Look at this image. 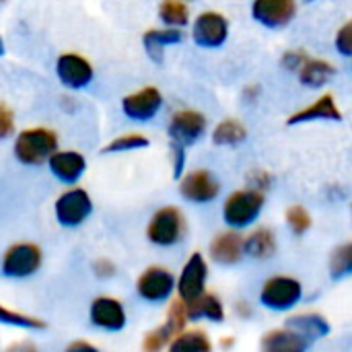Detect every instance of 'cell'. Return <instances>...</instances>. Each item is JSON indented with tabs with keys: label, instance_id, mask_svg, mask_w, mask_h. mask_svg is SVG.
Here are the masks:
<instances>
[{
	"label": "cell",
	"instance_id": "obj_1",
	"mask_svg": "<svg viewBox=\"0 0 352 352\" xmlns=\"http://www.w3.org/2000/svg\"><path fill=\"white\" fill-rule=\"evenodd\" d=\"M12 151L23 165H41L58 151V136L50 128H27L16 134Z\"/></svg>",
	"mask_w": 352,
	"mask_h": 352
},
{
	"label": "cell",
	"instance_id": "obj_2",
	"mask_svg": "<svg viewBox=\"0 0 352 352\" xmlns=\"http://www.w3.org/2000/svg\"><path fill=\"white\" fill-rule=\"evenodd\" d=\"M266 204V196L262 190L256 188H243L233 192L225 204H223V219L231 229H245L252 223L258 221V217L262 214Z\"/></svg>",
	"mask_w": 352,
	"mask_h": 352
},
{
	"label": "cell",
	"instance_id": "obj_3",
	"mask_svg": "<svg viewBox=\"0 0 352 352\" xmlns=\"http://www.w3.org/2000/svg\"><path fill=\"white\" fill-rule=\"evenodd\" d=\"M186 235V219L179 208L175 206H163L159 208L146 227V237L151 243L159 248H171L179 243Z\"/></svg>",
	"mask_w": 352,
	"mask_h": 352
},
{
	"label": "cell",
	"instance_id": "obj_4",
	"mask_svg": "<svg viewBox=\"0 0 352 352\" xmlns=\"http://www.w3.org/2000/svg\"><path fill=\"white\" fill-rule=\"evenodd\" d=\"M303 297V287L293 276H272L262 285L260 303L272 311H289Z\"/></svg>",
	"mask_w": 352,
	"mask_h": 352
},
{
	"label": "cell",
	"instance_id": "obj_5",
	"mask_svg": "<svg viewBox=\"0 0 352 352\" xmlns=\"http://www.w3.org/2000/svg\"><path fill=\"white\" fill-rule=\"evenodd\" d=\"M93 212V200L82 188H70L62 192L54 204L56 221L62 227H78Z\"/></svg>",
	"mask_w": 352,
	"mask_h": 352
},
{
	"label": "cell",
	"instance_id": "obj_6",
	"mask_svg": "<svg viewBox=\"0 0 352 352\" xmlns=\"http://www.w3.org/2000/svg\"><path fill=\"white\" fill-rule=\"evenodd\" d=\"M41 250L35 243H14L2 256V274L8 278H27L41 266Z\"/></svg>",
	"mask_w": 352,
	"mask_h": 352
},
{
	"label": "cell",
	"instance_id": "obj_7",
	"mask_svg": "<svg viewBox=\"0 0 352 352\" xmlns=\"http://www.w3.org/2000/svg\"><path fill=\"white\" fill-rule=\"evenodd\" d=\"M206 280H208V264L200 252H194L186 260V264L179 272V278L175 280L177 297L184 303L196 299L198 295H202L206 291Z\"/></svg>",
	"mask_w": 352,
	"mask_h": 352
},
{
	"label": "cell",
	"instance_id": "obj_8",
	"mask_svg": "<svg viewBox=\"0 0 352 352\" xmlns=\"http://www.w3.org/2000/svg\"><path fill=\"white\" fill-rule=\"evenodd\" d=\"M175 291V276L163 266L146 268L136 280V293L148 303H163Z\"/></svg>",
	"mask_w": 352,
	"mask_h": 352
},
{
	"label": "cell",
	"instance_id": "obj_9",
	"mask_svg": "<svg viewBox=\"0 0 352 352\" xmlns=\"http://www.w3.org/2000/svg\"><path fill=\"white\" fill-rule=\"evenodd\" d=\"M206 126H208V122H206L204 113H200L196 109H179L171 116L167 132H169L171 142L190 146L204 136Z\"/></svg>",
	"mask_w": 352,
	"mask_h": 352
},
{
	"label": "cell",
	"instance_id": "obj_10",
	"mask_svg": "<svg viewBox=\"0 0 352 352\" xmlns=\"http://www.w3.org/2000/svg\"><path fill=\"white\" fill-rule=\"evenodd\" d=\"M179 194L188 202L206 204V202L217 200V196L221 194V184L208 169H194L182 177Z\"/></svg>",
	"mask_w": 352,
	"mask_h": 352
},
{
	"label": "cell",
	"instance_id": "obj_11",
	"mask_svg": "<svg viewBox=\"0 0 352 352\" xmlns=\"http://www.w3.org/2000/svg\"><path fill=\"white\" fill-rule=\"evenodd\" d=\"M229 37V21L225 14L206 10L200 12L192 27V39L202 47H219Z\"/></svg>",
	"mask_w": 352,
	"mask_h": 352
},
{
	"label": "cell",
	"instance_id": "obj_12",
	"mask_svg": "<svg viewBox=\"0 0 352 352\" xmlns=\"http://www.w3.org/2000/svg\"><path fill=\"white\" fill-rule=\"evenodd\" d=\"M163 105V95L157 87H142L136 93H130L122 99V111L132 122L153 120Z\"/></svg>",
	"mask_w": 352,
	"mask_h": 352
},
{
	"label": "cell",
	"instance_id": "obj_13",
	"mask_svg": "<svg viewBox=\"0 0 352 352\" xmlns=\"http://www.w3.org/2000/svg\"><path fill=\"white\" fill-rule=\"evenodd\" d=\"M297 14V0H254L252 16L268 29L287 27Z\"/></svg>",
	"mask_w": 352,
	"mask_h": 352
},
{
	"label": "cell",
	"instance_id": "obj_14",
	"mask_svg": "<svg viewBox=\"0 0 352 352\" xmlns=\"http://www.w3.org/2000/svg\"><path fill=\"white\" fill-rule=\"evenodd\" d=\"M210 260L221 266H233L239 264L245 256V237L239 233V229L221 231L212 237L208 245Z\"/></svg>",
	"mask_w": 352,
	"mask_h": 352
},
{
	"label": "cell",
	"instance_id": "obj_15",
	"mask_svg": "<svg viewBox=\"0 0 352 352\" xmlns=\"http://www.w3.org/2000/svg\"><path fill=\"white\" fill-rule=\"evenodd\" d=\"M89 320L95 328L105 332H120L124 330L128 318L124 305L113 297H97L89 307Z\"/></svg>",
	"mask_w": 352,
	"mask_h": 352
},
{
	"label": "cell",
	"instance_id": "obj_16",
	"mask_svg": "<svg viewBox=\"0 0 352 352\" xmlns=\"http://www.w3.org/2000/svg\"><path fill=\"white\" fill-rule=\"evenodd\" d=\"M56 74L60 78V82L68 89H85L87 85H91L93 80V66L89 64V60H85L78 54H62L56 62Z\"/></svg>",
	"mask_w": 352,
	"mask_h": 352
},
{
	"label": "cell",
	"instance_id": "obj_17",
	"mask_svg": "<svg viewBox=\"0 0 352 352\" xmlns=\"http://www.w3.org/2000/svg\"><path fill=\"white\" fill-rule=\"evenodd\" d=\"M316 120L342 122V111H340V107H338L332 93H324L316 101H311L309 105H305V107L297 109L295 113H291L287 124L297 126V124H307V122H316Z\"/></svg>",
	"mask_w": 352,
	"mask_h": 352
},
{
	"label": "cell",
	"instance_id": "obj_18",
	"mask_svg": "<svg viewBox=\"0 0 352 352\" xmlns=\"http://www.w3.org/2000/svg\"><path fill=\"white\" fill-rule=\"evenodd\" d=\"M47 163L54 177L62 184H76L87 171V159L76 151H56Z\"/></svg>",
	"mask_w": 352,
	"mask_h": 352
},
{
	"label": "cell",
	"instance_id": "obj_19",
	"mask_svg": "<svg viewBox=\"0 0 352 352\" xmlns=\"http://www.w3.org/2000/svg\"><path fill=\"white\" fill-rule=\"evenodd\" d=\"M262 349L268 352H301L305 351L311 342L301 336L299 332H295L293 328L285 326V328H276L270 330L262 336Z\"/></svg>",
	"mask_w": 352,
	"mask_h": 352
},
{
	"label": "cell",
	"instance_id": "obj_20",
	"mask_svg": "<svg viewBox=\"0 0 352 352\" xmlns=\"http://www.w3.org/2000/svg\"><path fill=\"white\" fill-rule=\"evenodd\" d=\"M186 311L190 320H208L214 324H221L225 320V305L223 301L214 295L204 291L196 299L186 303Z\"/></svg>",
	"mask_w": 352,
	"mask_h": 352
},
{
	"label": "cell",
	"instance_id": "obj_21",
	"mask_svg": "<svg viewBox=\"0 0 352 352\" xmlns=\"http://www.w3.org/2000/svg\"><path fill=\"white\" fill-rule=\"evenodd\" d=\"M334 74H336V68L328 60H322V58H307L297 70L299 82L309 89H320L328 85L334 78Z\"/></svg>",
	"mask_w": 352,
	"mask_h": 352
},
{
	"label": "cell",
	"instance_id": "obj_22",
	"mask_svg": "<svg viewBox=\"0 0 352 352\" xmlns=\"http://www.w3.org/2000/svg\"><path fill=\"white\" fill-rule=\"evenodd\" d=\"M276 233L268 227H258L245 235V256L256 260H270L276 254Z\"/></svg>",
	"mask_w": 352,
	"mask_h": 352
},
{
	"label": "cell",
	"instance_id": "obj_23",
	"mask_svg": "<svg viewBox=\"0 0 352 352\" xmlns=\"http://www.w3.org/2000/svg\"><path fill=\"white\" fill-rule=\"evenodd\" d=\"M184 39V33L179 27H163V29H148L144 35H142V43H144V50L146 54L153 58V60H161V54L167 45H175Z\"/></svg>",
	"mask_w": 352,
	"mask_h": 352
},
{
	"label": "cell",
	"instance_id": "obj_24",
	"mask_svg": "<svg viewBox=\"0 0 352 352\" xmlns=\"http://www.w3.org/2000/svg\"><path fill=\"white\" fill-rule=\"evenodd\" d=\"M287 326L305 336L309 342L318 338H326L330 334V324L324 316L320 314H299L287 320Z\"/></svg>",
	"mask_w": 352,
	"mask_h": 352
},
{
	"label": "cell",
	"instance_id": "obj_25",
	"mask_svg": "<svg viewBox=\"0 0 352 352\" xmlns=\"http://www.w3.org/2000/svg\"><path fill=\"white\" fill-rule=\"evenodd\" d=\"M173 352H210L212 342L202 330H184L167 346Z\"/></svg>",
	"mask_w": 352,
	"mask_h": 352
},
{
	"label": "cell",
	"instance_id": "obj_26",
	"mask_svg": "<svg viewBox=\"0 0 352 352\" xmlns=\"http://www.w3.org/2000/svg\"><path fill=\"white\" fill-rule=\"evenodd\" d=\"M248 138V128L239 120H223L212 130V142L217 146H235Z\"/></svg>",
	"mask_w": 352,
	"mask_h": 352
},
{
	"label": "cell",
	"instance_id": "obj_27",
	"mask_svg": "<svg viewBox=\"0 0 352 352\" xmlns=\"http://www.w3.org/2000/svg\"><path fill=\"white\" fill-rule=\"evenodd\" d=\"M159 19L167 27H186L190 23V8L184 0H163L159 4Z\"/></svg>",
	"mask_w": 352,
	"mask_h": 352
},
{
	"label": "cell",
	"instance_id": "obj_28",
	"mask_svg": "<svg viewBox=\"0 0 352 352\" xmlns=\"http://www.w3.org/2000/svg\"><path fill=\"white\" fill-rule=\"evenodd\" d=\"M0 324L12 326V328H23V330H45L47 328V324L43 320L14 311V309H8L2 303H0Z\"/></svg>",
	"mask_w": 352,
	"mask_h": 352
},
{
	"label": "cell",
	"instance_id": "obj_29",
	"mask_svg": "<svg viewBox=\"0 0 352 352\" xmlns=\"http://www.w3.org/2000/svg\"><path fill=\"white\" fill-rule=\"evenodd\" d=\"M144 146H148V138H146L144 134L130 132V134H122V136L111 138V140L103 146V153H107V155H118V153L138 151V148H144Z\"/></svg>",
	"mask_w": 352,
	"mask_h": 352
},
{
	"label": "cell",
	"instance_id": "obj_30",
	"mask_svg": "<svg viewBox=\"0 0 352 352\" xmlns=\"http://www.w3.org/2000/svg\"><path fill=\"white\" fill-rule=\"evenodd\" d=\"M330 274L332 278H344L352 274V241L338 245L330 256Z\"/></svg>",
	"mask_w": 352,
	"mask_h": 352
},
{
	"label": "cell",
	"instance_id": "obj_31",
	"mask_svg": "<svg viewBox=\"0 0 352 352\" xmlns=\"http://www.w3.org/2000/svg\"><path fill=\"white\" fill-rule=\"evenodd\" d=\"M287 225L295 235H305L311 229V214L301 206V204H293L287 208L285 212Z\"/></svg>",
	"mask_w": 352,
	"mask_h": 352
},
{
	"label": "cell",
	"instance_id": "obj_32",
	"mask_svg": "<svg viewBox=\"0 0 352 352\" xmlns=\"http://www.w3.org/2000/svg\"><path fill=\"white\" fill-rule=\"evenodd\" d=\"M171 340H173V336L169 334V330H167L165 326H159V328H155L153 332L144 334L142 349L148 352L161 351V349L169 346V342H171Z\"/></svg>",
	"mask_w": 352,
	"mask_h": 352
},
{
	"label": "cell",
	"instance_id": "obj_33",
	"mask_svg": "<svg viewBox=\"0 0 352 352\" xmlns=\"http://www.w3.org/2000/svg\"><path fill=\"white\" fill-rule=\"evenodd\" d=\"M334 45H336V50H338V54H342V56H352V19L351 21H346L340 29H338V33H336V39H334Z\"/></svg>",
	"mask_w": 352,
	"mask_h": 352
},
{
	"label": "cell",
	"instance_id": "obj_34",
	"mask_svg": "<svg viewBox=\"0 0 352 352\" xmlns=\"http://www.w3.org/2000/svg\"><path fill=\"white\" fill-rule=\"evenodd\" d=\"M14 132V113L6 103H0V140L12 136Z\"/></svg>",
	"mask_w": 352,
	"mask_h": 352
},
{
	"label": "cell",
	"instance_id": "obj_35",
	"mask_svg": "<svg viewBox=\"0 0 352 352\" xmlns=\"http://www.w3.org/2000/svg\"><path fill=\"white\" fill-rule=\"evenodd\" d=\"M248 184H250V188H256V190L266 192V190L272 186V177H270V173L264 171V169H254V171H250V175H248Z\"/></svg>",
	"mask_w": 352,
	"mask_h": 352
},
{
	"label": "cell",
	"instance_id": "obj_36",
	"mask_svg": "<svg viewBox=\"0 0 352 352\" xmlns=\"http://www.w3.org/2000/svg\"><path fill=\"white\" fill-rule=\"evenodd\" d=\"M309 56H307V52H303V50H291V52H287L285 56H283V66L285 68H289V70H299L301 68V64L307 60Z\"/></svg>",
	"mask_w": 352,
	"mask_h": 352
},
{
	"label": "cell",
	"instance_id": "obj_37",
	"mask_svg": "<svg viewBox=\"0 0 352 352\" xmlns=\"http://www.w3.org/2000/svg\"><path fill=\"white\" fill-rule=\"evenodd\" d=\"M171 159H173V175L182 177L184 165H186V146L171 142Z\"/></svg>",
	"mask_w": 352,
	"mask_h": 352
},
{
	"label": "cell",
	"instance_id": "obj_38",
	"mask_svg": "<svg viewBox=\"0 0 352 352\" xmlns=\"http://www.w3.org/2000/svg\"><path fill=\"white\" fill-rule=\"evenodd\" d=\"M93 268H95V274H97L99 278H111V276H116V264L109 262V260H105V258L97 260V262L93 264Z\"/></svg>",
	"mask_w": 352,
	"mask_h": 352
},
{
	"label": "cell",
	"instance_id": "obj_39",
	"mask_svg": "<svg viewBox=\"0 0 352 352\" xmlns=\"http://www.w3.org/2000/svg\"><path fill=\"white\" fill-rule=\"evenodd\" d=\"M80 351L95 352L97 349H95L93 344H89V342H82V340H76V342H72V344L68 346V352H80Z\"/></svg>",
	"mask_w": 352,
	"mask_h": 352
},
{
	"label": "cell",
	"instance_id": "obj_40",
	"mask_svg": "<svg viewBox=\"0 0 352 352\" xmlns=\"http://www.w3.org/2000/svg\"><path fill=\"white\" fill-rule=\"evenodd\" d=\"M237 314H241V316H250V309L245 307V303H243V301L237 305Z\"/></svg>",
	"mask_w": 352,
	"mask_h": 352
},
{
	"label": "cell",
	"instance_id": "obj_41",
	"mask_svg": "<svg viewBox=\"0 0 352 352\" xmlns=\"http://www.w3.org/2000/svg\"><path fill=\"white\" fill-rule=\"evenodd\" d=\"M221 346L223 349H229V346H233V340L231 338H225V340H221Z\"/></svg>",
	"mask_w": 352,
	"mask_h": 352
},
{
	"label": "cell",
	"instance_id": "obj_42",
	"mask_svg": "<svg viewBox=\"0 0 352 352\" xmlns=\"http://www.w3.org/2000/svg\"><path fill=\"white\" fill-rule=\"evenodd\" d=\"M4 54V41H2V37H0V56Z\"/></svg>",
	"mask_w": 352,
	"mask_h": 352
},
{
	"label": "cell",
	"instance_id": "obj_43",
	"mask_svg": "<svg viewBox=\"0 0 352 352\" xmlns=\"http://www.w3.org/2000/svg\"><path fill=\"white\" fill-rule=\"evenodd\" d=\"M0 2H2V0H0Z\"/></svg>",
	"mask_w": 352,
	"mask_h": 352
}]
</instances>
